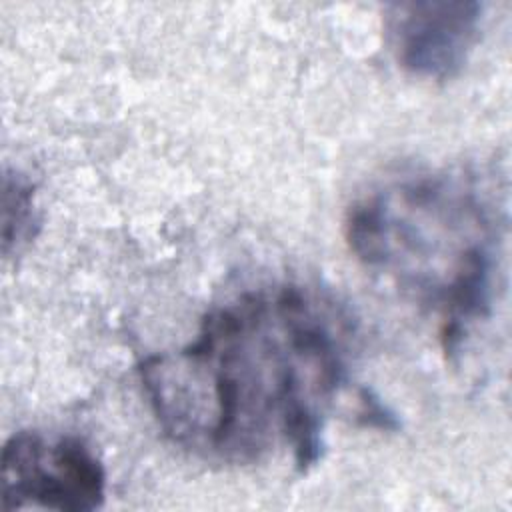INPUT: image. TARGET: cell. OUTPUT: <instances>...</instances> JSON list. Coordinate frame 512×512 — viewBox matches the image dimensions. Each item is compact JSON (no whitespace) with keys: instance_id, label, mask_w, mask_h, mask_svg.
Segmentation results:
<instances>
[{"instance_id":"4","label":"cell","mask_w":512,"mask_h":512,"mask_svg":"<svg viewBox=\"0 0 512 512\" xmlns=\"http://www.w3.org/2000/svg\"><path fill=\"white\" fill-rule=\"evenodd\" d=\"M478 2H396L384 28L396 62L410 74L446 80L460 72L480 38Z\"/></svg>"},{"instance_id":"1","label":"cell","mask_w":512,"mask_h":512,"mask_svg":"<svg viewBox=\"0 0 512 512\" xmlns=\"http://www.w3.org/2000/svg\"><path fill=\"white\" fill-rule=\"evenodd\" d=\"M350 340L338 302L274 284L214 306L188 344L146 356L136 370L162 434L178 448L218 464L290 450L298 472H308L348 382Z\"/></svg>"},{"instance_id":"2","label":"cell","mask_w":512,"mask_h":512,"mask_svg":"<svg viewBox=\"0 0 512 512\" xmlns=\"http://www.w3.org/2000/svg\"><path fill=\"white\" fill-rule=\"evenodd\" d=\"M504 222L498 192L476 170H414L356 198L344 236L368 270L440 318L444 350L454 352L490 312Z\"/></svg>"},{"instance_id":"5","label":"cell","mask_w":512,"mask_h":512,"mask_svg":"<svg viewBox=\"0 0 512 512\" xmlns=\"http://www.w3.org/2000/svg\"><path fill=\"white\" fill-rule=\"evenodd\" d=\"M38 214L34 186L18 172H4L2 178V252H20L36 234Z\"/></svg>"},{"instance_id":"3","label":"cell","mask_w":512,"mask_h":512,"mask_svg":"<svg viewBox=\"0 0 512 512\" xmlns=\"http://www.w3.org/2000/svg\"><path fill=\"white\" fill-rule=\"evenodd\" d=\"M106 470L74 434L20 430L2 448V508L90 512L104 504Z\"/></svg>"}]
</instances>
